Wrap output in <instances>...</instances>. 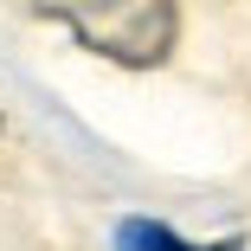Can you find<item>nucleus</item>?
Wrapping results in <instances>:
<instances>
[{
  "mask_svg": "<svg viewBox=\"0 0 251 251\" xmlns=\"http://www.w3.org/2000/svg\"><path fill=\"white\" fill-rule=\"evenodd\" d=\"M174 7H161V0H148V7H129V13H116L103 32H77L90 52H103V58H116V65H161L168 52H174Z\"/></svg>",
  "mask_w": 251,
  "mask_h": 251,
  "instance_id": "1",
  "label": "nucleus"
},
{
  "mask_svg": "<svg viewBox=\"0 0 251 251\" xmlns=\"http://www.w3.org/2000/svg\"><path fill=\"white\" fill-rule=\"evenodd\" d=\"M110 245H116V251H245V238H226V245H187L174 226L148 219V213H129V219L116 226Z\"/></svg>",
  "mask_w": 251,
  "mask_h": 251,
  "instance_id": "2",
  "label": "nucleus"
}]
</instances>
